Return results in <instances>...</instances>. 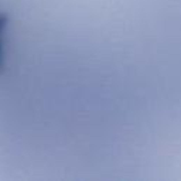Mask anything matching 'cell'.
<instances>
[{
  "instance_id": "6da1fadb",
  "label": "cell",
  "mask_w": 181,
  "mask_h": 181,
  "mask_svg": "<svg viewBox=\"0 0 181 181\" xmlns=\"http://www.w3.org/2000/svg\"><path fill=\"white\" fill-rule=\"evenodd\" d=\"M4 24H6V18H4V16L0 14V35H1V31L4 28ZM0 64H1V45H0Z\"/></svg>"
}]
</instances>
